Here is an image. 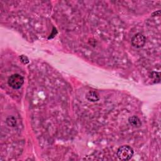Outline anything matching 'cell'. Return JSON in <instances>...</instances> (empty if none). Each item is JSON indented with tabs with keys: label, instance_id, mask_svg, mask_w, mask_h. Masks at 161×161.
Segmentation results:
<instances>
[{
	"label": "cell",
	"instance_id": "6da1fadb",
	"mask_svg": "<svg viewBox=\"0 0 161 161\" xmlns=\"http://www.w3.org/2000/svg\"><path fill=\"white\" fill-rule=\"evenodd\" d=\"M117 155L121 160H128L133 156V150L130 146L124 145L119 148Z\"/></svg>",
	"mask_w": 161,
	"mask_h": 161
},
{
	"label": "cell",
	"instance_id": "7a4b0ae2",
	"mask_svg": "<svg viewBox=\"0 0 161 161\" xmlns=\"http://www.w3.org/2000/svg\"><path fill=\"white\" fill-rule=\"evenodd\" d=\"M8 83V85L13 89H18L23 85L24 79L21 75L18 74H15L10 77Z\"/></svg>",
	"mask_w": 161,
	"mask_h": 161
},
{
	"label": "cell",
	"instance_id": "8992f818",
	"mask_svg": "<svg viewBox=\"0 0 161 161\" xmlns=\"http://www.w3.org/2000/svg\"><path fill=\"white\" fill-rule=\"evenodd\" d=\"M6 122H7V124L8 125L11 126V127H14L15 125L16 124V120H15V118H13V117H10L8 118L7 120H6Z\"/></svg>",
	"mask_w": 161,
	"mask_h": 161
},
{
	"label": "cell",
	"instance_id": "5b68a950",
	"mask_svg": "<svg viewBox=\"0 0 161 161\" xmlns=\"http://www.w3.org/2000/svg\"><path fill=\"white\" fill-rule=\"evenodd\" d=\"M86 98L89 101H93V102L97 101L100 99L98 93L93 91H90L88 92V93L86 95Z\"/></svg>",
	"mask_w": 161,
	"mask_h": 161
},
{
	"label": "cell",
	"instance_id": "3957f363",
	"mask_svg": "<svg viewBox=\"0 0 161 161\" xmlns=\"http://www.w3.org/2000/svg\"><path fill=\"white\" fill-rule=\"evenodd\" d=\"M145 37L141 34H137L135 35L132 39V46L137 47L140 48L142 47L145 43Z\"/></svg>",
	"mask_w": 161,
	"mask_h": 161
},
{
	"label": "cell",
	"instance_id": "52a82bcc",
	"mask_svg": "<svg viewBox=\"0 0 161 161\" xmlns=\"http://www.w3.org/2000/svg\"><path fill=\"white\" fill-rule=\"evenodd\" d=\"M20 59L21 60V61L25 64H28L29 62V61H28V58L26 57V56H25V55H21L20 57Z\"/></svg>",
	"mask_w": 161,
	"mask_h": 161
},
{
	"label": "cell",
	"instance_id": "277c9868",
	"mask_svg": "<svg viewBox=\"0 0 161 161\" xmlns=\"http://www.w3.org/2000/svg\"><path fill=\"white\" fill-rule=\"evenodd\" d=\"M129 124L133 127H140L142 125V123L140 120L136 117V116H133L128 119Z\"/></svg>",
	"mask_w": 161,
	"mask_h": 161
}]
</instances>
